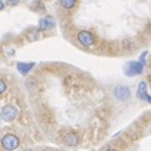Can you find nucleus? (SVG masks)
Returning <instances> with one entry per match:
<instances>
[{
	"label": "nucleus",
	"mask_w": 151,
	"mask_h": 151,
	"mask_svg": "<svg viewBox=\"0 0 151 151\" xmlns=\"http://www.w3.org/2000/svg\"><path fill=\"white\" fill-rule=\"evenodd\" d=\"M1 145H3V147L8 151L15 150L19 146V139L14 134H8L1 139Z\"/></svg>",
	"instance_id": "1"
},
{
	"label": "nucleus",
	"mask_w": 151,
	"mask_h": 151,
	"mask_svg": "<svg viewBox=\"0 0 151 151\" xmlns=\"http://www.w3.org/2000/svg\"><path fill=\"white\" fill-rule=\"evenodd\" d=\"M77 39L83 47H91L92 44H94V37L88 30H81L77 35Z\"/></svg>",
	"instance_id": "2"
},
{
	"label": "nucleus",
	"mask_w": 151,
	"mask_h": 151,
	"mask_svg": "<svg viewBox=\"0 0 151 151\" xmlns=\"http://www.w3.org/2000/svg\"><path fill=\"white\" fill-rule=\"evenodd\" d=\"M113 94H115V97L117 98L119 101H126L127 98L130 97V88L127 86H117L115 89H113Z\"/></svg>",
	"instance_id": "5"
},
{
	"label": "nucleus",
	"mask_w": 151,
	"mask_h": 151,
	"mask_svg": "<svg viewBox=\"0 0 151 151\" xmlns=\"http://www.w3.org/2000/svg\"><path fill=\"white\" fill-rule=\"evenodd\" d=\"M6 89V83L3 81V79H0V94H1Z\"/></svg>",
	"instance_id": "11"
},
{
	"label": "nucleus",
	"mask_w": 151,
	"mask_h": 151,
	"mask_svg": "<svg viewBox=\"0 0 151 151\" xmlns=\"http://www.w3.org/2000/svg\"><path fill=\"white\" fill-rule=\"evenodd\" d=\"M106 151H116V150H113V149H108V150H106Z\"/></svg>",
	"instance_id": "13"
},
{
	"label": "nucleus",
	"mask_w": 151,
	"mask_h": 151,
	"mask_svg": "<svg viewBox=\"0 0 151 151\" xmlns=\"http://www.w3.org/2000/svg\"><path fill=\"white\" fill-rule=\"evenodd\" d=\"M144 70V64L141 62H129L125 67V73L127 76H136Z\"/></svg>",
	"instance_id": "3"
},
{
	"label": "nucleus",
	"mask_w": 151,
	"mask_h": 151,
	"mask_svg": "<svg viewBox=\"0 0 151 151\" xmlns=\"http://www.w3.org/2000/svg\"><path fill=\"white\" fill-rule=\"evenodd\" d=\"M149 102H150V103H151V96H150V98H149Z\"/></svg>",
	"instance_id": "14"
},
{
	"label": "nucleus",
	"mask_w": 151,
	"mask_h": 151,
	"mask_svg": "<svg viewBox=\"0 0 151 151\" xmlns=\"http://www.w3.org/2000/svg\"><path fill=\"white\" fill-rule=\"evenodd\" d=\"M63 141H64V144L68 145V146H76V145H78L79 139L74 132H68V134L63 137Z\"/></svg>",
	"instance_id": "6"
},
{
	"label": "nucleus",
	"mask_w": 151,
	"mask_h": 151,
	"mask_svg": "<svg viewBox=\"0 0 151 151\" xmlns=\"http://www.w3.org/2000/svg\"><path fill=\"white\" fill-rule=\"evenodd\" d=\"M4 8V4H3V1H0V10Z\"/></svg>",
	"instance_id": "12"
},
{
	"label": "nucleus",
	"mask_w": 151,
	"mask_h": 151,
	"mask_svg": "<svg viewBox=\"0 0 151 151\" xmlns=\"http://www.w3.org/2000/svg\"><path fill=\"white\" fill-rule=\"evenodd\" d=\"M54 27V19L52 17H45L40 20V29L47 30V29H50V28Z\"/></svg>",
	"instance_id": "7"
},
{
	"label": "nucleus",
	"mask_w": 151,
	"mask_h": 151,
	"mask_svg": "<svg viewBox=\"0 0 151 151\" xmlns=\"http://www.w3.org/2000/svg\"><path fill=\"white\" fill-rule=\"evenodd\" d=\"M60 5L65 9H72L76 5V1L74 0H62V1H60Z\"/></svg>",
	"instance_id": "10"
},
{
	"label": "nucleus",
	"mask_w": 151,
	"mask_h": 151,
	"mask_svg": "<svg viewBox=\"0 0 151 151\" xmlns=\"http://www.w3.org/2000/svg\"><path fill=\"white\" fill-rule=\"evenodd\" d=\"M17 108L12 106V105H6V106H4L3 107V110H1V117H3V120L4 121H13L14 119L17 117Z\"/></svg>",
	"instance_id": "4"
},
{
	"label": "nucleus",
	"mask_w": 151,
	"mask_h": 151,
	"mask_svg": "<svg viewBox=\"0 0 151 151\" xmlns=\"http://www.w3.org/2000/svg\"><path fill=\"white\" fill-rule=\"evenodd\" d=\"M137 97L141 98V100L149 101L150 96L147 94V91H146V83H145V82H141V83L139 84V88H137Z\"/></svg>",
	"instance_id": "8"
},
{
	"label": "nucleus",
	"mask_w": 151,
	"mask_h": 151,
	"mask_svg": "<svg viewBox=\"0 0 151 151\" xmlns=\"http://www.w3.org/2000/svg\"><path fill=\"white\" fill-rule=\"evenodd\" d=\"M33 65H34V63H18V69L20 70L22 73H28L29 70L33 68Z\"/></svg>",
	"instance_id": "9"
}]
</instances>
